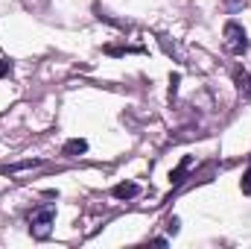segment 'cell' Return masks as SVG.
<instances>
[{
    "label": "cell",
    "instance_id": "obj_1",
    "mask_svg": "<svg viewBox=\"0 0 251 249\" xmlns=\"http://www.w3.org/2000/svg\"><path fill=\"white\" fill-rule=\"evenodd\" d=\"M222 38H225V50L234 53V56H243V53L249 50V35H246V30H243L237 21H228V24H225Z\"/></svg>",
    "mask_w": 251,
    "mask_h": 249
},
{
    "label": "cell",
    "instance_id": "obj_2",
    "mask_svg": "<svg viewBox=\"0 0 251 249\" xmlns=\"http://www.w3.org/2000/svg\"><path fill=\"white\" fill-rule=\"evenodd\" d=\"M53 220H56V208L53 205H44V208H35L29 214V232L35 238H47L50 229H53Z\"/></svg>",
    "mask_w": 251,
    "mask_h": 249
},
{
    "label": "cell",
    "instance_id": "obj_3",
    "mask_svg": "<svg viewBox=\"0 0 251 249\" xmlns=\"http://www.w3.org/2000/svg\"><path fill=\"white\" fill-rule=\"evenodd\" d=\"M137 193H140V185L137 182H120V185H114V190H111L114 199H134Z\"/></svg>",
    "mask_w": 251,
    "mask_h": 249
},
{
    "label": "cell",
    "instance_id": "obj_4",
    "mask_svg": "<svg viewBox=\"0 0 251 249\" xmlns=\"http://www.w3.org/2000/svg\"><path fill=\"white\" fill-rule=\"evenodd\" d=\"M62 153H64V156H70V158H76V156L88 153V141H85V138H70V141L64 144Z\"/></svg>",
    "mask_w": 251,
    "mask_h": 249
},
{
    "label": "cell",
    "instance_id": "obj_5",
    "mask_svg": "<svg viewBox=\"0 0 251 249\" xmlns=\"http://www.w3.org/2000/svg\"><path fill=\"white\" fill-rule=\"evenodd\" d=\"M190 164H193V158H184V161H181V164H178V167H176V170L170 173V182H173V185H178V182H181V176L187 173Z\"/></svg>",
    "mask_w": 251,
    "mask_h": 249
},
{
    "label": "cell",
    "instance_id": "obj_6",
    "mask_svg": "<svg viewBox=\"0 0 251 249\" xmlns=\"http://www.w3.org/2000/svg\"><path fill=\"white\" fill-rule=\"evenodd\" d=\"M240 187H243V193H251V161H249V170H246L243 179H240Z\"/></svg>",
    "mask_w": 251,
    "mask_h": 249
},
{
    "label": "cell",
    "instance_id": "obj_7",
    "mask_svg": "<svg viewBox=\"0 0 251 249\" xmlns=\"http://www.w3.org/2000/svg\"><path fill=\"white\" fill-rule=\"evenodd\" d=\"M167 229H170V232H173V235H176V232H178V220H176V217H173V220H170V223H167Z\"/></svg>",
    "mask_w": 251,
    "mask_h": 249
},
{
    "label": "cell",
    "instance_id": "obj_8",
    "mask_svg": "<svg viewBox=\"0 0 251 249\" xmlns=\"http://www.w3.org/2000/svg\"><path fill=\"white\" fill-rule=\"evenodd\" d=\"M9 73V62H0V76H6Z\"/></svg>",
    "mask_w": 251,
    "mask_h": 249
},
{
    "label": "cell",
    "instance_id": "obj_9",
    "mask_svg": "<svg viewBox=\"0 0 251 249\" xmlns=\"http://www.w3.org/2000/svg\"><path fill=\"white\" fill-rule=\"evenodd\" d=\"M249 85H251V79H249Z\"/></svg>",
    "mask_w": 251,
    "mask_h": 249
}]
</instances>
